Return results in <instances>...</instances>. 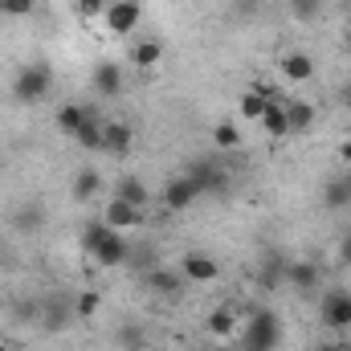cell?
Listing matches in <instances>:
<instances>
[{
    "instance_id": "37",
    "label": "cell",
    "mask_w": 351,
    "mask_h": 351,
    "mask_svg": "<svg viewBox=\"0 0 351 351\" xmlns=\"http://www.w3.org/2000/svg\"><path fill=\"white\" fill-rule=\"evenodd\" d=\"M339 164H343V168H351V139H343V143H339Z\"/></svg>"
},
{
    "instance_id": "3",
    "label": "cell",
    "mask_w": 351,
    "mask_h": 351,
    "mask_svg": "<svg viewBox=\"0 0 351 351\" xmlns=\"http://www.w3.org/2000/svg\"><path fill=\"white\" fill-rule=\"evenodd\" d=\"M319 319H323V327L327 331H351V290L343 286H331L327 294H323V302H319Z\"/></svg>"
},
{
    "instance_id": "18",
    "label": "cell",
    "mask_w": 351,
    "mask_h": 351,
    "mask_svg": "<svg viewBox=\"0 0 351 351\" xmlns=\"http://www.w3.org/2000/svg\"><path fill=\"white\" fill-rule=\"evenodd\" d=\"M94 90L98 94H119L123 90V70L114 62H98L94 66Z\"/></svg>"
},
{
    "instance_id": "21",
    "label": "cell",
    "mask_w": 351,
    "mask_h": 351,
    "mask_svg": "<svg viewBox=\"0 0 351 351\" xmlns=\"http://www.w3.org/2000/svg\"><path fill=\"white\" fill-rule=\"evenodd\" d=\"M323 208H331V213L351 208V192H348V184H343L339 176H331V180H327V188H323Z\"/></svg>"
},
{
    "instance_id": "26",
    "label": "cell",
    "mask_w": 351,
    "mask_h": 351,
    "mask_svg": "<svg viewBox=\"0 0 351 351\" xmlns=\"http://www.w3.org/2000/svg\"><path fill=\"white\" fill-rule=\"evenodd\" d=\"M74 143L86 147V152H102V123L98 119H86V127L74 135Z\"/></svg>"
},
{
    "instance_id": "30",
    "label": "cell",
    "mask_w": 351,
    "mask_h": 351,
    "mask_svg": "<svg viewBox=\"0 0 351 351\" xmlns=\"http://www.w3.org/2000/svg\"><path fill=\"white\" fill-rule=\"evenodd\" d=\"M290 12L298 21H319L323 16V0H290Z\"/></svg>"
},
{
    "instance_id": "40",
    "label": "cell",
    "mask_w": 351,
    "mask_h": 351,
    "mask_svg": "<svg viewBox=\"0 0 351 351\" xmlns=\"http://www.w3.org/2000/svg\"><path fill=\"white\" fill-rule=\"evenodd\" d=\"M4 306H8V302H4V294H0V315H4Z\"/></svg>"
},
{
    "instance_id": "7",
    "label": "cell",
    "mask_w": 351,
    "mask_h": 351,
    "mask_svg": "<svg viewBox=\"0 0 351 351\" xmlns=\"http://www.w3.org/2000/svg\"><path fill=\"white\" fill-rule=\"evenodd\" d=\"M200 196V188L192 184V176H172L168 180V188H164V208H172V213H184V208H192V200Z\"/></svg>"
},
{
    "instance_id": "42",
    "label": "cell",
    "mask_w": 351,
    "mask_h": 351,
    "mask_svg": "<svg viewBox=\"0 0 351 351\" xmlns=\"http://www.w3.org/2000/svg\"><path fill=\"white\" fill-rule=\"evenodd\" d=\"M348 351H351V343H348Z\"/></svg>"
},
{
    "instance_id": "19",
    "label": "cell",
    "mask_w": 351,
    "mask_h": 351,
    "mask_svg": "<svg viewBox=\"0 0 351 351\" xmlns=\"http://www.w3.org/2000/svg\"><path fill=\"white\" fill-rule=\"evenodd\" d=\"M114 196H119V200H127L131 208H147V200H152V196H147V184H143V180H135V176H123Z\"/></svg>"
},
{
    "instance_id": "29",
    "label": "cell",
    "mask_w": 351,
    "mask_h": 351,
    "mask_svg": "<svg viewBox=\"0 0 351 351\" xmlns=\"http://www.w3.org/2000/svg\"><path fill=\"white\" fill-rule=\"evenodd\" d=\"M258 282H262L265 290H274V286H286V262H278V258H274V262H265Z\"/></svg>"
},
{
    "instance_id": "9",
    "label": "cell",
    "mask_w": 351,
    "mask_h": 351,
    "mask_svg": "<svg viewBox=\"0 0 351 351\" xmlns=\"http://www.w3.org/2000/svg\"><path fill=\"white\" fill-rule=\"evenodd\" d=\"M102 221H106L114 233H127V229H139V225H143V208H131L127 200H119V196H114V200L106 204Z\"/></svg>"
},
{
    "instance_id": "27",
    "label": "cell",
    "mask_w": 351,
    "mask_h": 351,
    "mask_svg": "<svg viewBox=\"0 0 351 351\" xmlns=\"http://www.w3.org/2000/svg\"><path fill=\"white\" fill-rule=\"evenodd\" d=\"M213 143H217L221 152H233V147H241V131H237L233 123H217V127H213Z\"/></svg>"
},
{
    "instance_id": "34",
    "label": "cell",
    "mask_w": 351,
    "mask_h": 351,
    "mask_svg": "<svg viewBox=\"0 0 351 351\" xmlns=\"http://www.w3.org/2000/svg\"><path fill=\"white\" fill-rule=\"evenodd\" d=\"M335 262L343 265V269H351V229L339 237V250H335Z\"/></svg>"
},
{
    "instance_id": "41",
    "label": "cell",
    "mask_w": 351,
    "mask_h": 351,
    "mask_svg": "<svg viewBox=\"0 0 351 351\" xmlns=\"http://www.w3.org/2000/svg\"><path fill=\"white\" fill-rule=\"evenodd\" d=\"M0 351H12V348H8V343H0Z\"/></svg>"
},
{
    "instance_id": "17",
    "label": "cell",
    "mask_w": 351,
    "mask_h": 351,
    "mask_svg": "<svg viewBox=\"0 0 351 351\" xmlns=\"http://www.w3.org/2000/svg\"><path fill=\"white\" fill-rule=\"evenodd\" d=\"M286 282L294 290H315L319 286V265L311 262H286Z\"/></svg>"
},
{
    "instance_id": "12",
    "label": "cell",
    "mask_w": 351,
    "mask_h": 351,
    "mask_svg": "<svg viewBox=\"0 0 351 351\" xmlns=\"http://www.w3.org/2000/svg\"><path fill=\"white\" fill-rule=\"evenodd\" d=\"M147 286H152L156 294H168V298H172V294L184 290V274L172 269V265H156V269L147 274Z\"/></svg>"
},
{
    "instance_id": "31",
    "label": "cell",
    "mask_w": 351,
    "mask_h": 351,
    "mask_svg": "<svg viewBox=\"0 0 351 351\" xmlns=\"http://www.w3.org/2000/svg\"><path fill=\"white\" fill-rule=\"evenodd\" d=\"M106 229H110V225H106L102 217H98V221H90L86 229H82V250H86V254H94V245L106 237Z\"/></svg>"
},
{
    "instance_id": "11",
    "label": "cell",
    "mask_w": 351,
    "mask_h": 351,
    "mask_svg": "<svg viewBox=\"0 0 351 351\" xmlns=\"http://www.w3.org/2000/svg\"><path fill=\"white\" fill-rule=\"evenodd\" d=\"M282 78L286 82H311L315 78V58L311 53H286L282 58Z\"/></svg>"
},
{
    "instance_id": "8",
    "label": "cell",
    "mask_w": 351,
    "mask_h": 351,
    "mask_svg": "<svg viewBox=\"0 0 351 351\" xmlns=\"http://www.w3.org/2000/svg\"><path fill=\"white\" fill-rule=\"evenodd\" d=\"M127 254H131V250H127L123 233L106 229V237H102V241L94 245V254H90V258H94V262L102 265V269H114V265H123V262H127Z\"/></svg>"
},
{
    "instance_id": "25",
    "label": "cell",
    "mask_w": 351,
    "mask_h": 351,
    "mask_svg": "<svg viewBox=\"0 0 351 351\" xmlns=\"http://www.w3.org/2000/svg\"><path fill=\"white\" fill-rule=\"evenodd\" d=\"M41 319H45V327H49V331H62V327H66L70 319H78V315H74V302H70V306H62V302H49V306L41 311Z\"/></svg>"
},
{
    "instance_id": "36",
    "label": "cell",
    "mask_w": 351,
    "mask_h": 351,
    "mask_svg": "<svg viewBox=\"0 0 351 351\" xmlns=\"http://www.w3.org/2000/svg\"><path fill=\"white\" fill-rule=\"evenodd\" d=\"M315 351H348L343 339H323V343H315Z\"/></svg>"
},
{
    "instance_id": "32",
    "label": "cell",
    "mask_w": 351,
    "mask_h": 351,
    "mask_svg": "<svg viewBox=\"0 0 351 351\" xmlns=\"http://www.w3.org/2000/svg\"><path fill=\"white\" fill-rule=\"evenodd\" d=\"M37 0H0V12L4 16H33Z\"/></svg>"
},
{
    "instance_id": "13",
    "label": "cell",
    "mask_w": 351,
    "mask_h": 351,
    "mask_svg": "<svg viewBox=\"0 0 351 351\" xmlns=\"http://www.w3.org/2000/svg\"><path fill=\"white\" fill-rule=\"evenodd\" d=\"M204 327H208L213 339H233V335H237V311H233V306H217Z\"/></svg>"
},
{
    "instance_id": "1",
    "label": "cell",
    "mask_w": 351,
    "mask_h": 351,
    "mask_svg": "<svg viewBox=\"0 0 351 351\" xmlns=\"http://www.w3.org/2000/svg\"><path fill=\"white\" fill-rule=\"evenodd\" d=\"M282 343V319L265 306H254L241 327V351H278Z\"/></svg>"
},
{
    "instance_id": "23",
    "label": "cell",
    "mask_w": 351,
    "mask_h": 351,
    "mask_svg": "<svg viewBox=\"0 0 351 351\" xmlns=\"http://www.w3.org/2000/svg\"><path fill=\"white\" fill-rule=\"evenodd\" d=\"M286 119H290V131H311L315 127V106L311 102H286Z\"/></svg>"
},
{
    "instance_id": "33",
    "label": "cell",
    "mask_w": 351,
    "mask_h": 351,
    "mask_svg": "<svg viewBox=\"0 0 351 351\" xmlns=\"http://www.w3.org/2000/svg\"><path fill=\"white\" fill-rule=\"evenodd\" d=\"M106 4H110V0H78V16H82V21H98V16L106 12Z\"/></svg>"
},
{
    "instance_id": "38",
    "label": "cell",
    "mask_w": 351,
    "mask_h": 351,
    "mask_svg": "<svg viewBox=\"0 0 351 351\" xmlns=\"http://www.w3.org/2000/svg\"><path fill=\"white\" fill-rule=\"evenodd\" d=\"M339 180L348 184V192H351V168H343V172H339Z\"/></svg>"
},
{
    "instance_id": "39",
    "label": "cell",
    "mask_w": 351,
    "mask_h": 351,
    "mask_svg": "<svg viewBox=\"0 0 351 351\" xmlns=\"http://www.w3.org/2000/svg\"><path fill=\"white\" fill-rule=\"evenodd\" d=\"M343 45H348V49H351V29H348V37H343Z\"/></svg>"
},
{
    "instance_id": "2",
    "label": "cell",
    "mask_w": 351,
    "mask_h": 351,
    "mask_svg": "<svg viewBox=\"0 0 351 351\" xmlns=\"http://www.w3.org/2000/svg\"><path fill=\"white\" fill-rule=\"evenodd\" d=\"M53 90V66L49 62H29L12 78V98L16 102H41Z\"/></svg>"
},
{
    "instance_id": "4",
    "label": "cell",
    "mask_w": 351,
    "mask_h": 351,
    "mask_svg": "<svg viewBox=\"0 0 351 351\" xmlns=\"http://www.w3.org/2000/svg\"><path fill=\"white\" fill-rule=\"evenodd\" d=\"M139 16H143V12H139L135 0H110L106 12H102V25H106L110 37H131L135 25H139Z\"/></svg>"
},
{
    "instance_id": "15",
    "label": "cell",
    "mask_w": 351,
    "mask_h": 351,
    "mask_svg": "<svg viewBox=\"0 0 351 351\" xmlns=\"http://www.w3.org/2000/svg\"><path fill=\"white\" fill-rule=\"evenodd\" d=\"M262 127H265V135H269V139H286V135H290V119H286V102H282V98L265 106Z\"/></svg>"
},
{
    "instance_id": "20",
    "label": "cell",
    "mask_w": 351,
    "mask_h": 351,
    "mask_svg": "<svg viewBox=\"0 0 351 351\" xmlns=\"http://www.w3.org/2000/svg\"><path fill=\"white\" fill-rule=\"evenodd\" d=\"M98 188H102V176L94 172V168H82V172L74 176V188H70V192H74V200H78V204H86V200L98 196Z\"/></svg>"
},
{
    "instance_id": "5",
    "label": "cell",
    "mask_w": 351,
    "mask_h": 351,
    "mask_svg": "<svg viewBox=\"0 0 351 351\" xmlns=\"http://www.w3.org/2000/svg\"><path fill=\"white\" fill-rule=\"evenodd\" d=\"M180 274H184V282H217L221 278V262L200 254V250H192V254L180 258Z\"/></svg>"
},
{
    "instance_id": "22",
    "label": "cell",
    "mask_w": 351,
    "mask_h": 351,
    "mask_svg": "<svg viewBox=\"0 0 351 351\" xmlns=\"http://www.w3.org/2000/svg\"><path fill=\"white\" fill-rule=\"evenodd\" d=\"M160 58H164V45H160V41H139V45H131V62H135L139 70L160 66Z\"/></svg>"
},
{
    "instance_id": "28",
    "label": "cell",
    "mask_w": 351,
    "mask_h": 351,
    "mask_svg": "<svg viewBox=\"0 0 351 351\" xmlns=\"http://www.w3.org/2000/svg\"><path fill=\"white\" fill-rule=\"evenodd\" d=\"M98 306H102V294H98V290H82V294H74V315H78V319H94Z\"/></svg>"
},
{
    "instance_id": "35",
    "label": "cell",
    "mask_w": 351,
    "mask_h": 351,
    "mask_svg": "<svg viewBox=\"0 0 351 351\" xmlns=\"http://www.w3.org/2000/svg\"><path fill=\"white\" fill-rule=\"evenodd\" d=\"M123 343H127V348H139V343H143V331H139L135 323H131V327H123Z\"/></svg>"
},
{
    "instance_id": "16",
    "label": "cell",
    "mask_w": 351,
    "mask_h": 351,
    "mask_svg": "<svg viewBox=\"0 0 351 351\" xmlns=\"http://www.w3.org/2000/svg\"><path fill=\"white\" fill-rule=\"evenodd\" d=\"M12 229H16V233H37V229H45V208H41V204H21V208L12 213Z\"/></svg>"
},
{
    "instance_id": "24",
    "label": "cell",
    "mask_w": 351,
    "mask_h": 351,
    "mask_svg": "<svg viewBox=\"0 0 351 351\" xmlns=\"http://www.w3.org/2000/svg\"><path fill=\"white\" fill-rule=\"evenodd\" d=\"M237 106H241V119H245V123H262V114H265V106H269V102H265L258 90H245Z\"/></svg>"
},
{
    "instance_id": "14",
    "label": "cell",
    "mask_w": 351,
    "mask_h": 351,
    "mask_svg": "<svg viewBox=\"0 0 351 351\" xmlns=\"http://www.w3.org/2000/svg\"><path fill=\"white\" fill-rule=\"evenodd\" d=\"M86 119H94V110L90 106H74V102H66V106H58V127L74 139L82 127H86Z\"/></svg>"
},
{
    "instance_id": "10",
    "label": "cell",
    "mask_w": 351,
    "mask_h": 351,
    "mask_svg": "<svg viewBox=\"0 0 351 351\" xmlns=\"http://www.w3.org/2000/svg\"><path fill=\"white\" fill-rule=\"evenodd\" d=\"M131 143H135V131H131L127 123H119V119L102 123V152H110V156H127Z\"/></svg>"
},
{
    "instance_id": "6",
    "label": "cell",
    "mask_w": 351,
    "mask_h": 351,
    "mask_svg": "<svg viewBox=\"0 0 351 351\" xmlns=\"http://www.w3.org/2000/svg\"><path fill=\"white\" fill-rule=\"evenodd\" d=\"M184 176H192V184L200 188V196H204V192H225V184H229L225 168H221V164H213V160H196Z\"/></svg>"
}]
</instances>
